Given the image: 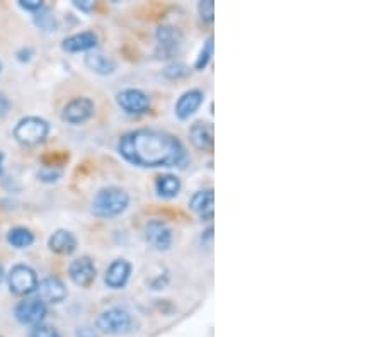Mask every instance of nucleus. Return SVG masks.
<instances>
[{"label":"nucleus","instance_id":"1","mask_svg":"<svg viewBox=\"0 0 383 337\" xmlns=\"http://www.w3.org/2000/svg\"><path fill=\"white\" fill-rule=\"evenodd\" d=\"M123 159L137 167H178L186 160V148L178 137L167 131L142 128L123 135L118 141Z\"/></svg>","mask_w":383,"mask_h":337},{"label":"nucleus","instance_id":"2","mask_svg":"<svg viewBox=\"0 0 383 337\" xmlns=\"http://www.w3.org/2000/svg\"><path fill=\"white\" fill-rule=\"evenodd\" d=\"M130 205V196L125 189L116 186L103 187L96 193L92 200V213L101 218L121 215Z\"/></svg>","mask_w":383,"mask_h":337},{"label":"nucleus","instance_id":"3","mask_svg":"<svg viewBox=\"0 0 383 337\" xmlns=\"http://www.w3.org/2000/svg\"><path fill=\"white\" fill-rule=\"evenodd\" d=\"M50 135V123L40 116H26L19 119L14 128V138L24 147H36Z\"/></svg>","mask_w":383,"mask_h":337},{"label":"nucleus","instance_id":"4","mask_svg":"<svg viewBox=\"0 0 383 337\" xmlns=\"http://www.w3.org/2000/svg\"><path fill=\"white\" fill-rule=\"evenodd\" d=\"M96 327L104 334L119 336L126 334L133 327V317L128 310L121 306H111V309L104 310L99 313L96 320Z\"/></svg>","mask_w":383,"mask_h":337},{"label":"nucleus","instance_id":"5","mask_svg":"<svg viewBox=\"0 0 383 337\" xmlns=\"http://www.w3.org/2000/svg\"><path fill=\"white\" fill-rule=\"evenodd\" d=\"M7 283H9V290L17 297H28V295L35 293L37 283V275L35 269L28 264H16L10 273L7 275Z\"/></svg>","mask_w":383,"mask_h":337},{"label":"nucleus","instance_id":"6","mask_svg":"<svg viewBox=\"0 0 383 337\" xmlns=\"http://www.w3.org/2000/svg\"><path fill=\"white\" fill-rule=\"evenodd\" d=\"M48 313L46 303L40 298H26L19 302L14 309V317L22 325H40L43 324L44 317Z\"/></svg>","mask_w":383,"mask_h":337},{"label":"nucleus","instance_id":"7","mask_svg":"<svg viewBox=\"0 0 383 337\" xmlns=\"http://www.w3.org/2000/svg\"><path fill=\"white\" fill-rule=\"evenodd\" d=\"M94 114V103L89 97H75L62 111V119L69 125H82Z\"/></svg>","mask_w":383,"mask_h":337},{"label":"nucleus","instance_id":"8","mask_svg":"<svg viewBox=\"0 0 383 337\" xmlns=\"http://www.w3.org/2000/svg\"><path fill=\"white\" fill-rule=\"evenodd\" d=\"M116 103L128 114H144L150 107V97L140 89H125L118 92Z\"/></svg>","mask_w":383,"mask_h":337},{"label":"nucleus","instance_id":"9","mask_svg":"<svg viewBox=\"0 0 383 337\" xmlns=\"http://www.w3.org/2000/svg\"><path fill=\"white\" fill-rule=\"evenodd\" d=\"M69 276L70 279H72V283L77 284V286L80 288L91 286L97 276L96 266H94L91 257L82 256L78 257V259L72 261V264L69 266Z\"/></svg>","mask_w":383,"mask_h":337},{"label":"nucleus","instance_id":"10","mask_svg":"<svg viewBox=\"0 0 383 337\" xmlns=\"http://www.w3.org/2000/svg\"><path fill=\"white\" fill-rule=\"evenodd\" d=\"M145 239L157 250H167L172 245V230L164 220H150L145 225Z\"/></svg>","mask_w":383,"mask_h":337},{"label":"nucleus","instance_id":"11","mask_svg":"<svg viewBox=\"0 0 383 337\" xmlns=\"http://www.w3.org/2000/svg\"><path fill=\"white\" fill-rule=\"evenodd\" d=\"M37 297L44 303H62L67 298V288L56 276H48L37 283Z\"/></svg>","mask_w":383,"mask_h":337},{"label":"nucleus","instance_id":"12","mask_svg":"<svg viewBox=\"0 0 383 337\" xmlns=\"http://www.w3.org/2000/svg\"><path fill=\"white\" fill-rule=\"evenodd\" d=\"M203 101H205V92L200 91V89H189V91L184 92L178 99V103H176V116H178L179 119L191 118L194 112L200 110Z\"/></svg>","mask_w":383,"mask_h":337},{"label":"nucleus","instance_id":"13","mask_svg":"<svg viewBox=\"0 0 383 337\" xmlns=\"http://www.w3.org/2000/svg\"><path fill=\"white\" fill-rule=\"evenodd\" d=\"M189 208L203 220H213L215 215V193L213 189H201L193 194L189 201Z\"/></svg>","mask_w":383,"mask_h":337},{"label":"nucleus","instance_id":"14","mask_svg":"<svg viewBox=\"0 0 383 337\" xmlns=\"http://www.w3.org/2000/svg\"><path fill=\"white\" fill-rule=\"evenodd\" d=\"M131 275V264L126 259H116L110 264L104 275V283L111 288V290H121L128 283Z\"/></svg>","mask_w":383,"mask_h":337},{"label":"nucleus","instance_id":"15","mask_svg":"<svg viewBox=\"0 0 383 337\" xmlns=\"http://www.w3.org/2000/svg\"><path fill=\"white\" fill-rule=\"evenodd\" d=\"M189 140L198 150L203 152H210L213 150L215 144V135H213V125L206 121H198L191 126L189 130Z\"/></svg>","mask_w":383,"mask_h":337},{"label":"nucleus","instance_id":"16","mask_svg":"<svg viewBox=\"0 0 383 337\" xmlns=\"http://www.w3.org/2000/svg\"><path fill=\"white\" fill-rule=\"evenodd\" d=\"M97 35L94 31H82L62 41V48L67 53H80V51L94 50L97 46Z\"/></svg>","mask_w":383,"mask_h":337},{"label":"nucleus","instance_id":"17","mask_svg":"<svg viewBox=\"0 0 383 337\" xmlns=\"http://www.w3.org/2000/svg\"><path fill=\"white\" fill-rule=\"evenodd\" d=\"M157 41H159V48L162 50L164 55L171 56L178 53L179 46H181V33L174 26H160L155 33Z\"/></svg>","mask_w":383,"mask_h":337},{"label":"nucleus","instance_id":"18","mask_svg":"<svg viewBox=\"0 0 383 337\" xmlns=\"http://www.w3.org/2000/svg\"><path fill=\"white\" fill-rule=\"evenodd\" d=\"M48 247L51 252L60 254V256H70L77 250V239L72 232L69 230H56L50 239H48Z\"/></svg>","mask_w":383,"mask_h":337},{"label":"nucleus","instance_id":"19","mask_svg":"<svg viewBox=\"0 0 383 337\" xmlns=\"http://www.w3.org/2000/svg\"><path fill=\"white\" fill-rule=\"evenodd\" d=\"M85 67L97 75H111L116 70V62L103 53H89L85 56Z\"/></svg>","mask_w":383,"mask_h":337},{"label":"nucleus","instance_id":"20","mask_svg":"<svg viewBox=\"0 0 383 337\" xmlns=\"http://www.w3.org/2000/svg\"><path fill=\"white\" fill-rule=\"evenodd\" d=\"M155 191L160 198H176L181 191V181L174 174H162L155 179Z\"/></svg>","mask_w":383,"mask_h":337},{"label":"nucleus","instance_id":"21","mask_svg":"<svg viewBox=\"0 0 383 337\" xmlns=\"http://www.w3.org/2000/svg\"><path fill=\"white\" fill-rule=\"evenodd\" d=\"M7 242L16 249H28L35 242V234L26 227H14L7 234Z\"/></svg>","mask_w":383,"mask_h":337},{"label":"nucleus","instance_id":"22","mask_svg":"<svg viewBox=\"0 0 383 337\" xmlns=\"http://www.w3.org/2000/svg\"><path fill=\"white\" fill-rule=\"evenodd\" d=\"M212 56H213V36H210L208 40H206L203 50L200 51V55H198L196 63H194V69L205 70L206 65L210 63V60H212Z\"/></svg>","mask_w":383,"mask_h":337},{"label":"nucleus","instance_id":"23","mask_svg":"<svg viewBox=\"0 0 383 337\" xmlns=\"http://www.w3.org/2000/svg\"><path fill=\"white\" fill-rule=\"evenodd\" d=\"M187 74H189V69H187V67L181 62H174L164 69V75L167 78H181V77H186Z\"/></svg>","mask_w":383,"mask_h":337},{"label":"nucleus","instance_id":"24","mask_svg":"<svg viewBox=\"0 0 383 337\" xmlns=\"http://www.w3.org/2000/svg\"><path fill=\"white\" fill-rule=\"evenodd\" d=\"M198 10H200V17L205 22H212L215 17V2L213 0H201L198 3Z\"/></svg>","mask_w":383,"mask_h":337},{"label":"nucleus","instance_id":"25","mask_svg":"<svg viewBox=\"0 0 383 337\" xmlns=\"http://www.w3.org/2000/svg\"><path fill=\"white\" fill-rule=\"evenodd\" d=\"M60 175H62V168H56L55 166H44L40 172H37V178L44 182L58 181Z\"/></svg>","mask_w":383,"mask_h":337},{"label":"nucleus","instance_id":"26","mask_svg":"<svg viewBox=\"0 0 383 337\" xmlns=\"http://www.w3.org/2000/svg\"><path fill=\"white\" fill-rule=\"evenodd\" d=\"M28 337H60V334L55 327H51V325L40 324V325H35V327L29 331Z\"/></svg>","mask_w":383,"mask_h":337},{"label":"nucleus","instance_id":"27","mask_svg":"<svg viewBox=\"0 0 383 337\" xmlns=\"http://www.w3.org/2000/svg\"><path fill=\"white\" fill-rule=\"evenodd\" d=\"M19 6L24 10H29V12H40V10H43L44 3L41 0H21Z\"/></svg>","mask_w":383,"mask_h":337},{"label":"nucleus","instance_id":"28","mask_svg":"<svg viewBox=\"0 0 383 337\" xmlns=\"http://www.w3.org/2000/svg\"><path fill=\"white\" fill-rule=\"evenodd\" d=\"M75 337H101L97 329L91 327V325H80L75 329Z\"/></svg>","mask_w":383,"mask_h":337},{"label":"nucleus","instance_id":"29","mask_svg":"<svg viewBox=\"0 0 383 337\" xmlns=\"http://www.w3.org/2000/svg\"><path fill=\"white\" fill-rule=\"evenodd\" d=\"M37 24H40L41 28L48 29V31H55V19L48 16V14H41V17L37 19Z\"/></svg>","mask_w":383,"mask_h":337},{"label":"nucleus","instance_id":"30","mask_svg":"<svg viewBox=\"0 0 383 337\" xmlns=\"http://www.w3.org/2000/svg\"><path fill=\"white\" fill-rule=\"evenodd\" d=\"M10 111V101L3 92H0V116H6Z\"/></svg>","mask_w":383,"mask_h":337},{"label":"nucleus","instance_id":"31","mask_svg":"<svg viewBox=\"0 0 383 337\" xmlns=\"http://www.w3.org/2000/svg\"><path fill=\"white\" fill-rule=\"evenodd\" d=\"M74 6L77 7V9L84 10V12H89V10L94 9V2H92V0H75Z\"/></svg>","mask_w":383,"mask_h":337},{"label":"nucleus","instance_id":"32","mask_svg":"<svg viewBox=\"0 0 383 337\" xmlns=\"http://www.w3.org/2000/svg\"><path fill=\"white\" fill-rule=\"evenodd\" d=\"M3 159H6V157H3V152H0V175H2L3 172Z\"/></svg>","mask_w":383,"mask_h":337},{"label":"nucleus","instance_id":"33","mask_svg":"<svg viewBox=\"0 0 383 337\" xmlns=\"http://www.w3.org/2000/svg\"><path fill=\"white\" fill-rule=\"evenodd\" d=\"M6 278V271H3V266L0 264V281Z\"/></svg>","mask_w":383,"mask_h":337},{"label":"nucleus","instance_id":"34","mask_svg":"<svg viewBox=\"0 0 383 337\" xmlns=\"http://www.w3.org/2000/svg\"><path fill=\"white\" fill-rule=\"evenodd\" d=\"M2 69H3V65H2V62H0V72H2Z\"/></svg>","mask_w":383,"mask_h":337}]
</instances>
